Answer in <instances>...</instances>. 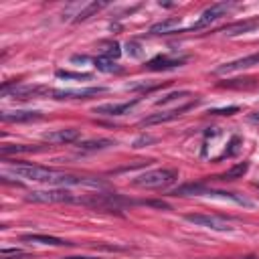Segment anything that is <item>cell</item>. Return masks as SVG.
Listing matches in <instances>:
<instances>
[{
	"mask_svg": "<svg viewBox=\"0 0 259 259\" xmlns=\"http://www.w3.org/2000/svg\"><path fill=\"white\" fill-rule=\"evenodd\" d=\"M134 205H142V207H154V209H164L170 211V205L164 201H134Z\"/></svg>",
	"mask_w": 259,
	"mask_h": 259,
	"instance_id": "cell-23",
	"label": "cell"
},
{
	"mask_svg": "<svg viewBox=\"0 0 259 259\" xmlns=\"http://www.w3.org/2000/svg\"><path fill=\"white\" fill-rule=\"evenodd\" d=\"M178 26H180V16H170V18H164V20L152 24L150 35H168V32H174Z\"/></svg>",
	"mask_w": 259,
	"mask_h": 259,
	"instance_id": "cell-13",
	"label": "cell"
},
{
	"mask_svg": "<svg viewBox=\"0 0 259 259\" xmlns=\"http://www.w3.org/2000/svg\"><path fill=\"white\" fill-rule=\"evenodd\" d=\"M63 259H95V257H63Z\"/></svg>",
	"mask_w": 259,
	"mask_h": 259,
	"instance_id": "cell-33",
	"label": "cell"
},
{
	"mask_svg": "<svg viewBox=\"0 0 259 259\" xmlns=\"http://www.w3.org/2000/svg\"><path fill=\"white\" fill-rule=\"evenodd\" d=\"M182 65V59H170V57H154L152 61H148L146 67L150 71H168V69H176Z\"/></svg>",
	"mask_w": 259,
	"mask_h": 259,
	"instance_id": "cell-11",
	"label": "cell"
},
{
	"mask_svg": "<svg viewBox=\"0 0 259 259\" xmlns=\"http://www.w3.org/2000/svg\"><path fill=\"white\" fill-rule=\"evenodd\" d=\"M259 26V18H253V20H245V22H233L229 26H225L223 32L227 37H237V35H245V32H251L253 28Z\"/></svg>",
	"mask_w": 259,
	"mask_h": 259,
	"instance_id": "cell-12",
	"label": "cell"
},
{
	"mask_svg": "<svg viewBox=\"0 0 259 259\" xmlns=\"http://www.w3.org/2000/svg\"><path fill=\"white\" fill-rule=\"evenodd\" d=\"M249 122H253V124H259V112L251 114V116H249Z\"/></svg>",
	"mask_w": 259,
	"mask_h": 259,
	"instance_id": "cell-32",
	"label": "cell"
},
{
	"mask_svg": "<svg viewBox=\"0 0 259 259\" xmlns=\"http://www.w3.org/2000/svg\"><path fill=\"white\" fill-rule=\"evenodd\" d=\"M108 87H83V89H53V100H87L91 95L106 93Z\"/></svg>",
	"mask_w": 259,
	"mask_h": 259,
	"instance_id": "cell-4",
	"label": "cell"
},
{
	"mask_svg": "<svg viewBox=\"0 0 259 259\" xmlns=\"http://www.w3.org/2000/svg\"><path fill=\"white\" fill-rule=\"evenodd\" d=\"M47 146H26V144H14V146H2L0 154L10 156V154H30V152H45Z\"/></svg>",
	"mask_w": 259,
	"mask_h": 259,
	"instance_id": "cell-17",
	"label": "cell"
},
{
	"mask_svg": "<svg viewBox=\"0 0 259 259\" xmlns=\"http://www.w3.org/2000/svg\"><path fill=\"white\" fill-rule=\"evenodd\" d=\"M184 219L192 225L205 227V229H211V231H231L233 229V227L229 225V221L219 219V217H211V215H186Z\"/></svg>",
	"mask_w": 259,
	"mask_h": 259,
	"instance_id": "cell-5",
	"label": "cell"
},
{
	"mask_svg": "<svg viewBox=\"0 0 259 259\" xmlns=\"http://www.w3.org/2000/svg\"><path fill=\"white\" fill-rule=\"evenodd\" d=\"M93 65L97 67V71H104V73H116V71H120L118 65H114V61H112V59H106V57H97V59L93 61Z\"/></svg>",
	"mask_w": 259,
	"mask_h": 259,
	"instance_id": "cell-21",
	"label": "cell"
},
{
	"mask_svg": "<svg viewBox=\"0 0 259 259\" xmlns=\"http://www.w3.org/2000/svg\"><path fill=\"white\" fill-rule=\"evenodd\" d=\"M0 255H2V259H8V257H24L26 253L22 249H2Z\"/></svg>",
	"mask_w": 259,
	"mask_h": 259,
	"instance_id": "cell-28",
	"label": "cell"
},
{
	"mask_svg": "<svg viewBox=\"0 0 259 259\" xmlns=\"http://www.w3.org/2000/svg\"><path fill=\"white\" fill-rule=\"evenodd\" d=\"M140 100L136 97V100L132 102H124V104H104V106H97L93 108V114H100V116H112V118H118V116H124L128 114L130 110H132Z\"/></svg>",
	"mask_w": 259,
	"mask_h": 259,
	"instance_id": "cell-9",
	"label": "cell"
},
{
	"mask_svg": "<svg viewBox=\"0 0 259 259\" xmlns=\"http://www.w3.org/2000/svg\"><path fill=\"white\" fill-rule=\"evenodd\" d=\"M108 6V2H89L85 8H81L79 12H77V16H75V22H81V20H87L89 16H93L95 12H100L102 8H106Z\"/></svg>",
	"mask_w": 259,
	"mask_h": 259,
	"instance_id": "cell-20",
	"label": "cell"
},
{
	"mask_svg": "<svg viewBox=\"0 0 259 259\" xmlns=\"http://www.w3.org/2000/svg\"><path fill=\"white\" fill-rule=\"evenodd\" d=\"M205 197H219V199H227V201H233L237 205H243V207H251V201H247L241 194H235V192H227V190H215V188H209L205 190Z\"/></svg>",
	"mask_w": 259,
	"mask_h": 259,
	"instance_id": "cell-15",
	"label": "cell"
},
{
	"mask_svg": "<svg viewBox=\"0 0 259 259\" xmlns=\"http://www.w3.org/2000/svg\"><path fill=\"white\" fill-rule=\"evenodd\" d=\"M150 142H154L152 136H140V138L134 142V148H142V144H150Z\"/></svg>",
	"mask_w": 259,
	"mask_h": 259,
	"instance_id": "cell-30",
	"label": "cell"
},
{
	"mask_svg": "<svg viewBox=\"0 0 259 259\" xmlns=\"http://www.w3.org/2000/svg\"><path fill=\"white\" fill-rule=\"evenodd\" d=\"M41 112H28V110H16V112H2L0 120L4 124H22V122H37L41 120Z\"/></svg>",
	"mask_w": 259,
	"mask_h": 259,
	"instance_id": "cell-10",
	"label": "cell"
},
{
	"mask_svg": "<svg viewBox=\"0 0 259 259\" xmlns=\"http://www.w3.org/2000/svg\"><path fill=\"white\" fill-rule=\"evenodd\" d=\"M116 146V140H110V138H97V140H87V142H81L79 148L83 152H97V150H108Z\"/></svg>",
	"mask_w": 259,
	"mask_h": 259,
	"instance_id": "cell-18",
	"label": "cell"
},
{
	"mask_svg": "<svg viewBox=\"0 0 259 259\" xmlns=\"http://www.w3.org/2000/svg\"><path fill=\"white\" fill-rule=\"evenodd\" d=\"M186 95H190V91H174V93H170V95H164V97H162V100H158V102H156V106H164V104H168V102L176 100V97H186Z\"/></svg>",
	"mask_w": 259,
	"mask_h": 259,
	"instance_id": "cell-24",
	"label": "cell"
},
{
	"mask_svg": "<svg viewBox=\"0 0 259 259\" xmlns=\"http://www.w3.org/2000/svg\"><path fill=\"white\" fill-rule=\"evenodd\" d=\"M81 138V130L77 128H63V130H53V132L43 134V140L49 144H73Z\"/></svg>",
	"mask_w": 259,
	"mask_h": 259,
	"instance_id": "cell-7",
	"label": "cell"
},
{
	"mask_svg": "<svg viewBox=\"0 0 259 259\" xmlns=\"http://www.w3.org/2000/svg\"><path fill=\"white\" fill-rule=\"evenodd\" d=\"M205 190H207L205 184H201V182H190V184L178 186L172 194H176V197H205Z\"/></svg>",
	"mask_w": 259,
	"mask_h": 259,
	"instance_id": "cell-16",
	"label": "cell"
},
{
	"mask_svg": "<svg viewBox=\"0 0 259 259\" xmlns=\"http://www.w3.org/2000/svg\"><path fill=\"white\" fill-rule=\"evenodd\" d=\"M259 65V53H251L247 57H241V59H235V61H229L225 65H219L215 69L217 75H225V73H235V71H243V69H251V67H257Z\"/></svg>",
	"mask_w": 259,
	"mask_h": 259,
	"instance_id": "cell-6",
	"label": "cell"
},
{
	"mask_svg": "<svg viewBox=\"0 0 259 259\" xmlns=\"http://www.w3.org/2000/svg\"><path fill=\"white\" fill-rule=\"evenodd\" d=\"M247 170H249V162H239V164L231 166L229 170L223 172V174L217 176V178H221V180H237V178H243V176L247 174Z\"/></svg>",
	"mask_w": 259,
	"mask_h": 259,
	"instance_id": "cell-19",
	"label": "cell"
},
{
	"mask_svg": "<svg viewBox=\"0 0 259 259\" xmlns=\"http://www.w3.org/2000/svg\"><path fill=\"white\" fill-rule=\"evenodd\" d=\"M245 259H257V257H253V255H249V257H245Z\"/></svg>",
	"mask_w": 259,
	"mask_h": 259,
	"instance_id": "cell-34",
	"label": "cell"
},
{
	"mask_svg": "<svg viewBox=\"0 0 259 259\" xmlns=\"http://www.w3.org/2000/svg\"><path fill=\"white\" fill-rule=\"evenodd\" d=\"M55 75L59 79H91V73H73V71H63V69H59Z\"/></svg>",
	"mask_w": 259,
	"mask_h": 259,
	"instance_id": "cell-22",
	"label": "cell"
},
{
	"mask_svg": "<svg viewBox=\"0 0 259 259\" xmlns=\"http://www.w3.org/2000/svg\"><path fill=\"white\" fill-rule=\"evenodd\" d=\"M239 142H241L239 138H233V140H231V144H229L231 148L225 152V156H233V154H237V150H239Z\"/></svg>",
	"mask_w": 259,
	"mask_h": 259,
	"instance_id": "cell-29",
	"label": "cell"
},
{
	"mask_svg": "<svg viewBox=\"0 0 259 259\" xmlns=\"http://www.w3.org/2000/svg\"><path fill=\"white\" fill-rule=\"evenodd\" d=\"M138 49H140V47H138L136 43H128V53H132L134 57H138V55H140V51H138Z\"/></svg>",
	"mask_w": 259,
	"mask_h": 259,
	"instance_id": "cell-31",
	"label": "cell"
},
{
	"mask_svg": "<svg viewBox=\"0 0 259 259\" xmlns=\"http://www.w3.org/2000/svg\"><path fill=\"white\" fill-rule=\"evenodd\" d=\"M237 112H239V108H237V106H229V108L211 110L209 114H211V116H233V114H237Z\"/></svg>",
	"mask_w": 259,
	"mask_h": 259,
	"instance_id": "cell-26",
	"label": "cell"
},
{
	"mask_svg": "<svg viewBox=\"0 0 259 259\" xmlns=\"http://www.w3.org/2000/svg\"><path fill=\"white\" fill-rule=\"evenodd\" d=\"M176 178H178V172L174 168H156V170H148L136 176L132 184L138 188H162V186L172 184Z\"/></svg>",
	"mask_w": 259,
	"mask_h": 259,
	"instance_id": "cell-1",
	"label": "cell"
},
{
	"mask_svg": "<svg viewBox=\"0 0 259 259\" xmlns=\"http://www.w3.org/2000/svg\"><path fill=\"white\" fill-rule=\"evenodd\" d=\"M120 55H122V49H120V45H118V43L110 45V47L104 51V57H106V59H112V61H114V59H118Z\"/></svg>",
	"mask_w": 259,
	"mask_h": 259,
	"instance_id": "cell-27",
	"label": "cell"
},
{
	"mask_svg": "<svg viewBox=\"0 0 259 259\" xmlns=\"http://www.w3.org/2000/svg\"><path fill=\"white\" fill-rule=\"evenodd\" d=\"M190 108H194V104H186V106H180V108H174L170 112H160V114H152L148 116L146 120L140 122V126H156V124H164V122H172L176 118H180L184 112H188Z\"/></svg>",
	"mask_w": 259,
	"mask_h": 259,
	"instance_id": "cell-8",
	"label": "cell"
},
{
	"mask_svg": "<svg viewBox=\"0 0 259 259\" xmlns=\"http://www.w3.org/2000/svg\"><path fill=\"white\" fill-rule=\"evenodd\" d=\"M22 241H30V243H41V245H51V247H63V245H71L65 239L53 237V235H39V233H28L20 237Z\"/></svg>",
	"mask_w": 259,
	"mask_h": 259,
	"instance_id": "cell-14",
	"label": "cell"
},
{
	"mask_svg": "<svg viewBox=\"0 0 259 259\" xmlns=\"http://www.w3.org/2000/svg\"><path fill=\"white\" fill-rule=\"evenodd\" d=\"M235 4L233 2H217V4H213V6H209L203 14H201V18L194 22L192 26H188L186 30L190 32V30H199V28H203V26H209L211 22H215V20H219L221 16H225L227 12H229L231 8H233Z\"/></svg>",
	"mask_w": 259,
	"mask_h": 259,
	"instance_id": "cell-3",
	"label": "cell"
},
{
	"mask_svg": "<svg viewBox=\"0 0 259 259\" xmlns=\"http://www.w3.org/2000/svg\"><path fill=\"white\" fill-rule=\"evenodd\" d=\"M28 203H39V205H53V203H77V197L69 190L63 188H51V190H32L26 194Z\"/></svg>",
	"mask_w": 259,
	"mask_h": 259,
	"instance_id": "cell-2",
	"label": "cell"
},
{
	"mask_svg": "<svg viewBox=\"0 0 259 259\" xmlns=\"http://www.w3.org/2000/svg\"><path fill=\"white\" fill-rule=\"evenodd\" d=\"M247 85H253V79H231L221 83V87H247Z\"/></svg>",
	"mask_w": 259,
	"mask_h": 259,
	"instance_id": "cell-25",
	"label": "cell"
}]
</instances>
